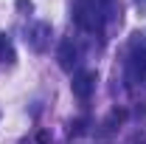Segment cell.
<instances>
[{"mask_svg":"<svg viewBox=\"0 0 146 144\" xmlns=\"http://www.w3.org/2000/svg\"><path fill=\"white\" fill-rule=\"evenodd\" d=\"M124 119H127V110L124 108H115L112 110V113H110V119H107V130H115V124H121V122H124Z\"/></svg>","mask_w":146,"mask_h":144,"instance_id":"cell-7","label":"cell"},{"mask_svg":"<svg viewBox=\"0 0 146 144\" xmlns=\"http://www.w3.org/2000/svg\"><path fill=\"white\" fill-rule=\"evenodd\" d=\"M73 20L84 28V31H96V28H101V3L98 0H76V6H73Z\"/></svg>","mask_w":146,"mask_h":144,"instance_id":"cell-1","label":"cell"},{"mask_svg":"<svg viewBox=\"0 0 146 144\" xmlns=\"http://www.w3.org/2000/svg\"><path fill=\"white\" fill-rule=\"evenodd\" d=\"M56 57H59V68H62V71H73V65L79 62V45H76L73 40H62Z\"/></svg>","mask_w":146,"mask_h":144,"instance_id":"cell-5","label":"cell"},{"mask_svg":"<svg viewBox=\"0 0 146 144\" xmlns=\"http://www.w3.org/2000/svg\"><path fill=\"white\" fill-rule=\"evenodd\" d=\"M14 59H17V54H14V42H11V37L0 31V62L14 65Z\"/></svg>","mask_w":146,"mask_h":144,"instance_id":"cell-6","label":"cell"},{"mask_svg":"<svg viewBox=\"0 0 146 144\" xmlns=\"http://www.w3.org/2000/svg\"><path fill=\"white\" fill-rule=\"evenodd\" d=\"M84 130H87V119H76L70 124V136H82Z\"/></svg>","mask_w":146,"mask_h":144,"instance_id":"cell-8","label":"cell"},{"mask_svg":"<svg viewBox=\"0 0 146 144\" xmlns=\"http://www.w3.org/2000/svg\"><path fill=\"white\" fill-rule=\"evenodd\" d=\"M96 71H79L76 76H73L70 88H73V96L76 99H82V102H87L93 96V90H96Z\"/></svg>","mask_w":146,"mask_h":144,"instance_id":"cell-4","label":"cell"},{"mask_svg":"<svg viewBox=\"0 0 146 144\" xmlns=\"http://www.w3.org/2000/svg\"><path fill=\"white\" fill-rule=\"evenodd\" d=\"M129 79L132 82H146V37L135 34L129 42Z\"/></svg>","mask_w":146,"mask_h":144,"instance_id":"cell-2","label":"cell"},{"mask_svg":"<svg viewBox=\"0 0 146 144\" xmlns=\"http://www.w3.org/2000/svg\"><path fill=\"white\" fill-rule=\"evenodd\" d=\"M17 9H20V11H31L34 3H31V0H17Z\"/></svg>","mask_w":146,"mask_h":144,"instance_id":"cell-9","label":"cell"},{"mask_svg":"<svg viewBox=\"0 0 146 144\" xmlns=\"http://www.w3.org/2000/svg\"><path fill=\"white\" fill-rule=\"evenodd\" d=\"M25 42H28V48L36 51V54H42V51H48V45H51V23H31L28 28H25Z\"/></svg>","mask_w":146,"mask_h":144,"instance_id":"cell-3","label":"cell"}]
</instances>
